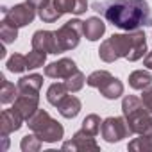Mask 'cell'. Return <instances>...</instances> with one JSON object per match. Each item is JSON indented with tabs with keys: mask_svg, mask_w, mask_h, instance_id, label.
I'll list each match as a JSON object with an SVG mask.
<instances>
[{
	"mask_svg": "<svg viewBox=\"0 0 152 152\" xmlns=\"http://www.w3.org/2000/svg\"><path fill=\"white\" fill-rule=\"evenodd\" d=\"M70 91H68V88L64 86V83H54L48 90H47V100H48V104H52V106H59V102L68 95Z\"/></svg>",
	"mask_w": 152,
	"mask_h": 152,
	"instance_id": "20",
	"label": "cell"
},
{
	"mask_svg": "<svg viewBox=\"0 0 152 152\" xmlns=\"http://www.w3.org/2000/svg\"><path fill=\"white\" fill-rule=\"evenodd\" d=\"M41 140L32 132V134H27V136H23L22 138V143H20V147H22V150L23 152H38L39 148H41Z\"/></svg>",
	"mask_w": 152,
	"mask_h": 152,
	"instance_id": "28",
	"label": "cell"
},
{
	"mask_svg": "<svg viewBox=\"0 0 152 152\" xmlns=\"http://www.w3.org/2000/svg\"><path fill=\"white\" fill-rule=\"evenodd\" d=\"M38 16H39L45 23H54V22H57L63 15L54 7V4L50 2L48 6H45V7H41V9L38 11Z\"/></svg>",
	"mask_w": 152,
	"mask_h": 152,
	"instance_id": "27",
	"label": "cell"
},
{
	"mask_svg": "<svg viewBox=\"0 0 152 152\" xmlns=\"http://www.w3.org/2000/svg\"><path fill=\"white\" fill-rule=\"evenodd\" d=\"M23 118L20 115H16L13 109H4L2 115H0V136L6 138L9 136L11 132H16L22 129L23 125Z\"/></svg>",
	"mask_w": 152,
	"mask_h": 152,
	"instance_id": "13",
	"label": "cell"
},
{
	"mask_svg": "<svg viewBox=\"0 0 152 152\" xmlns=\"http://www.w3.org/2000/svg\"><path fill=\"white\" fill-rule=\"evenodd\" d=\"M63 150H72V152H99L100 145L95 141V136L86 134L84 131H77L72 140L63 143Z\"/></svg>",
	"mask_w": 152,
	"mask_h": 152,
	"instance_id": "9",
	"label": "cell"
},
{
	"mask_svg": "<svg viewBox=\"0 0 152 152\" xmlns=\"http://www.w3.org/2000/svg\"><path fill=\"white\" fill-rule=\"evenodd\" d=\"M81 109H83L81 100H79L77 97H73V95H66V97L59 102V106H57L59 115L64 116V118H75V116L81 113Z\"/></svg>",
	"mask_w": 152,
	"mask_h": 152,
	"instance_id": "17",
	"label": "cell"
},
{
	"mask_svg": "<svg viewBox=\"0 0 152 152\" xmlns=\"http://www.w3.org/2000/svg\"><path fill=\"white\" fill-rule=\"evenodd\" d=\"M25 57H27V70H36V68L43 66L45 61H47V54L45 52H39L36 48H32Z\"/></svg>",
	"mask_w": 152,
	"mask_h": 152,
	"instance_id": "26",
	"label": "cell"
},
{
	"mask_svg": "<svg viewBox=\"0 0 152 152\" xmlns=\"http://www.w3.org/2000/svg\"><path fill=\"white\" fill-rule=\"evenodd\" d=\"M32 48L45 54H59L56 31H36L32 34Z\"/></svg>",
	"mask_w": 152,
	"mask_h": 152,
	"instance_id": "11",
	"label": "cell"
},
{
	"mask_svg": "<svg viewBox=\"0 0 152 152\" xmlns=\"http://www.w3.org/2000/svg\"><path fill=\"white\" fill-rule=\"evenodd\" d=\"M0 38H2V41L6 45L16 41V38H18V27H15L7 20H2V22H0Z\"/></svg>",
	"mask_w": 152,
	"mask_h": 152,
	"instance_id": "23",
	"label": "cell"
},
{
	"mask_svg": "<svg viewBox=\"0 0 152 152\" xmlns=\"http://www.w3.org/2000/svg\"><path fill=\"white\" fill-rule=\"evenodd\" d=\"M129 150L132 152H152V136H140L129 141L127 145Z\"/></svg>",
	"mask_w": 152,
	"mask_h": 152,
	"instance_id": "24",
	"label": "cell"
},
{
	"mask_svg": "<svg viewBox=\"0 0 152 152\" xmlns=\"http://www.w3.org/2000/svg\"><path fill=\"white\" fill-rule=\"evenodd\" d=\"M52 4L61 15H84L88 11V0H52Z\"/></svg>",
	"mask_w": 152,
	"mask_h": 152,
	"instance_id": "15",
	"label": "cell"
},
{
	"mask_svg": "<svg viewBox=\"0 0 152 152\" xmlns=\"http://www.w3.org/2000/svg\"><path fill=\"white\" fill-rule=\"evenodd\" d=\"M100 134L107 143H118V141H122L124 138H127L132 132H131V129L127 125L125 116H109V118H106L102 122Z\"/></svg>",
	"mask_w": 152,
	"mask_h": 152,
	"instance_id": "7",
	"label": "cell"
},
{
	"mask_svg": "<svg viewBox=\"0 0 152 152\" xmlns=\"http://www.w3.org/2000/svg\"><path fill=\"white\" fill-rule=\"evenodd\" d=\"M38 106H39V97H34V95H18L16 100L13 102V107L11 109L27 122L36 113Z\"/></svg>",
	"mask_w": 152,
	"mask_h": 152,
	"instance_id": "12",
	"label": "cell"
},
{
	"mask_svg": "<svg viewBox=\"0 0 152 152\" xmlns=\"http://www.w3.org/2000/svg\"><path fill=\"white\" fill-rule=\"evenodd\" d=\"M122 113L127 120V125L132 134L152 136V113L147 109L141 99L127 95L122 100Z\"/></svg>",
	"mask_w": 152,
	"mask_h": 152,
	"instance_id": "3",
	"label": "cell"
},
{
	"mask_svg": "<svg viewBox=\"0 0 152 152\" xmlns=\"http://www.w3.org/2000/svg\"><path fill=\"white\" fill-rule=\"evenodd\" d=\"M83 34H84V31H83V22L77 20V18H73V20L66 22L64 25H61V27L56 31L59 54H61V52L73 50L75 47H79Z\"/></svg>",
	"mask_w": 152,
	"mask_h": 152,
	"instance_id": "6",
	"label": "cell"
},
{
	"mask_svg": "<svg viewBox=\"0 0 152 152\" xmlns=\"http://www.w3.org/2000/svg\"><path fill=\"white\" fill-rule=\"evenodd\" d=\"M143 64H145L148 70H152V50H150V52L143 57Z\"/></svg>",
	"mask_w": 152,
	"mask_h": 152,
	"instance_id": "31",
	"label": "cell"
},
{
	"mask_svg": "<svg viewBox=\"0 0 152 152\" xmlns=\"http://www.w3.org/2000/svg\"><path fill=\"white\" fill-rule=\"evenodd\" d=\"M152 84V75L147 70H134L129 75V86L132 90H147Z\"/></svg>",
	"mask_w": 152,
	"mask_h": 152,
	"instance_id": "18",
	"label": "cell"
},
{
	"mask_svg": "<svg viewBox=\"0 0 152 152\" xmlns=\"http://www.w3.org/2000/svg\"><path fill=\"white\" fill-rule=\"evenodd\" d=\"M91 7L104 20L127 32L152 25V11L145 0H106L93 2Z\"/></svg>",
	"mask_w": 152,
	"mask_h": 152,
	"instance_id": "1",
	"label": "cell"
},
{
	"mask_svg": "<svg viewBox=\"0 0 152 152\" xmlns=\"http://www.w3.org/2000/svg\"><path fill=\"white\" fill-rule=\"evenodd\" d=\"M75 70H79V68H77V64H75L73 59L61 57V59H57V61H54V63L45 66V75L50 77V79H63L64 81V79L70 77Z\"/></svg>",
	"mask_w": 152,
	"mask_h": 152,
	"instance_id": "10",
	"label": "cell"
},
{
	"mask_svg": "<svg viewBox=\"0 0 152 152\" xmlns=\"http://www.w3.org/2000/svg\"><path fill=\"white\" fill-rule=\"evenodd\" d=\"M0 84H2V88H0V102L2 104H11L16 100V97L20 95L18 93V86H15L13 83H9L4 75L0 77Z\"/></svg>",
	"mask_w": 152,
	"mask_h": 152,
	"instance_id": "19",
	"label": "cell"
},
{
	"mask_svg": "<svg viewBox=\"0 0 152 152\" xmlns=\"http://www.w3.org/2000/svg\"><path fill=\"white\" fill-rule=\"evenodd\" d=\"M100 127H102L100 116L95 115V113H91V115H88V116L83 120V127H81V131H84V132L90 134V136H97V134L100 132Z\"/></svg>",
	"mask_w": 152,
	"mask_h": 152,
	"instance_id": "22",
	"label": "cell"
},
{
	"mask_svg": "<svg viewBox=\"0 0 152 152\" xmlns=\"http://www.w3.org/2000/svg\"><path fill=\"white\" fill-rule=\"evenodd\" d=\"M83 31H84L86 39L97 41V39H100V38L104 36V32H106V23L102 22V18L91 16V18H88L86 22H83Z\"/></svg>",
	"mask_w": 152,
	"mask_h": 152,
	"instance_id": "16",
	"label": "cell"
},
{
	"mask_svg": "<svg viewBox=\"0 0 152 152\" xmlns=\"http://www.w3.org/2000/svg\"><path fill=\"white\" fill-rule=\"evenodd\" d=\"M18 93L20 95H34L39 97V90L43 86V75L39 73H29L18 81Z\"/></svg>",
	"mask_w": 152,
	"mask_h": 152,
	"instance_id": "14",
	"label": "cell"
},
{
	"mask_svg": "<svg viewBox=\"0 0 152 152\" xmlns=\"http://www.w3.org/2000/svg\"><path fill=\"white\" fill-rule=\"evenodd\" d=\"M86 84L91 86V88H97L109 100H115L120 95H124V84H122V81L116 79V77H113L107 70H97V72L90 73L88 79H86Z\"/></svg>",
	"mask_w": 152,
	"mask_h": 152,
	"instance_id": "5",
	"label": "cell"
},
{
	"mask_svg": "<svg viewBox=\"0 0 152 152\" xmlns=\"http://www.w3.org/2000/svg\"><path fill=\"white\" fill-rule=\"evenodd\" d=\"M2 13H4V20H7L18 29L31 25L36 18V7H32L29 2L16 4L13 7H2Z\"/></svg>",
	"mask_w": 152,
	"mask_h": 152,
	"instance_id": "8",
	"label": "cell"
},
{
	"mask_svg": "<svg viewBox=\"0 0 152 152\" xmlns=\"http://www.w3.org/2000/svg\"><path fill=\"white\" fill-rule=\"evenodd\" d=\"M27 125L29 129L45 143H56V141H61L63 136H64V129L63 125L52 118L45 109H36V113L27 120Z\"/></svg>",
	"mask_w": 152,
	"mask_h": 152,
	"instance_id": "4",
	"label": "cell"
},
{
	"mask_svg": "<svg viewBox=\"0 0 152 152\" xmlns=\"http://www.w3.org/2000/svg\"><path fill=\"white\" fill-rule=\"evenodd\" d=\"M141 100H143V104L147 106V109L152 113V86H148L147 90H143V93H141Z\"/></svg>",
	"mask_w": 152,
	"mask_h": 152,
	"instance_id": "29",
	"label": "cell"
},
{
	"mask_svg": "<svg viewBox=\"0 0 152 152\" xmlns=\"http://www.w3.org/2000/svg\"><path fill=\"white\" fill-rule=\"evenodd\" d=\"M84 83H86V77H84V73H83L81 70H75L68 79H64V86L68 88L70 93H77V91H81L83 86H84Z\"/></svg>",
	"mask_w": 152,
	"mask_h": 152,
	"instance_id": "21",
	"label": "cell"
},
{
	"mask_svg": "<svg viewBox=\"0 0 152 152\" xmlns=\"http://www.w3.org/2000/svg\"><path fill=\"white\" fill-rule=\"evenodd\" d=\"M27 2L32 6V7H36V11H39L41 7H45V6H48L52 0H27Z\"/></svg>",
	"mask_w": 152,
	"mask_h": 152,
	"instance_id": "30",
	"label": "cell"
},
{
	"mask_svg": "<svg viewBox=\"0 0 152 152\" xmlns=\"http://www.w3.org/2000/svg\"><path fill=\"white\" fill-rule=\"evenodd\" d=\"M6 66H7V70L13 72V73H22V72L27 70V57L22 56V54H13V56L7 59Z\"/></svg>",
	"mask_w": 152,
	"mask_h": 152,
	"instance_id": "25",
	"label": "cell"
},
{
	"mask_svg": "<svg viewBox=\"0 0 152 152\" xmlns=\"http://www.w3.org/2000/svg\"><path fill=\"white\" fill-rule=\"evenodd\" d=\"M147 54V36L143 31H129L127 34H113L102 41L99 57L104 63H115L120 57L129 61H140Z\"/></svg>",
	"mask_w": 152,
	"mask_h": 152,
	"instance_id": "2",
	"label": "cell"
}]
</instances>
